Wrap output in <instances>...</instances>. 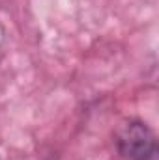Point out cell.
<instances>
[{
    "label": "cell",
    "mask_w": 159,
    "mask_h": 160,
    "mask_svg": "<svg viewBox=\"0 0 159 160\" xmlns=\"http://www.w3.org/2000/svg\"><path fill=\"white\" fill-rule=\"evenodd\" d=\"M116 149L123 160H156L157 140L144 121L129 119L116 132Z\"/></svg>",
    "instance_id": "cell-1"
}]
</instances>
